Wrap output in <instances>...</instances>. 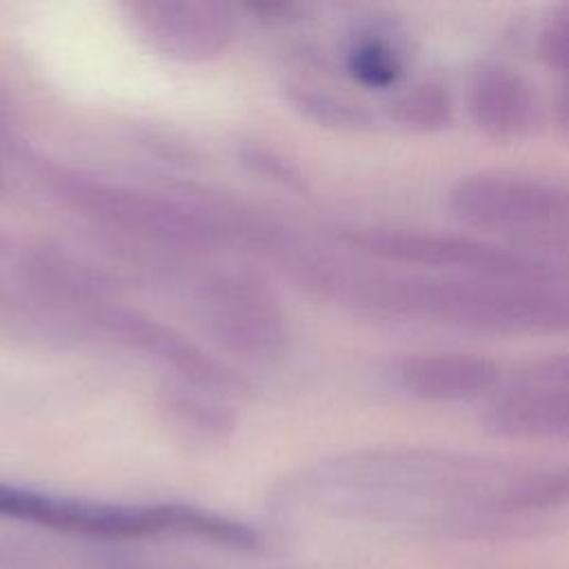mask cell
I'll list each match as a JSON object with an SVG mask.
<instances>
[{"mask_svg":"<svg viewBox=\"0 0 569 569\" xmlns=\"http://www.w3.org/2000/svg\"><path fill=\"white\" fill-rule=\"evenodd\" d=\"M345 69L360 87L391 89L402 80L407 58L387 31L362 29L345 49Z\"/></svg>","mask_w":569,"mask_h":569,"instance_id":"obj_13","label":"cell"},{"mask_svg":"<svg viewBox=\"0 0 569 569\" xmlns=\"http://www.w3.org/2000/svg\"><path fill=\"white\" fill-rule=\"evenodd\" d=\"M569 500V465L540 469L509 482L491 498V507L500 511L545 509Z\"/></svg>","mask_w":569,"mask_h":569,"instance_id":"obj_16","label":"cell"},{"mask_svg":"<svg viewBox=\"0 0 569 569\" xmlns=\"http://www.w3.org/2000/svg\"><path fill=\"white\" fill-rule=\"evenodd\" d=\"M482 425L511 440H569V385L513 382L489 400Z\"/></svg>","mask_w":569,"mask_h":569,"instance_id":"obj_11","label":"cell"},{"mask_svg":"<svg viewBox=\"0 0 569 569\" xmlns=\"http://www.w3.org/2000/svg\"><path fill=\"white\" fill-rule=\"evenodd\" d=\"M160 413L173 433L204 447L227 442L238 427L229 398L173 380L160 391Z\"/></svg>","mask_w":569,"mask_h":569,"instance_id":"obj_12","label":"cell"},{"mask_svg":"<svg viewBox=\"0 0 569 569\" xmlns=\"http://www.w3.org/2000/svg\"><path fill=\"white\" fill-rule=\"evenodd\" d=\"M465 104L476 129L496 142L520 140L536 122L531 84L518 69L502 62H485L471 71Z\"/></svg>","mask_w":569,"mask_h":569,"instance_id":"obj_9","label":"cell"},{"mask_svg":"<svg viewBox=\"0 0 569 569\" xmlns=\"http://www.w3.org/2000/svg\"><path fill=\"white\" fill-rule=\"evenodd\" d=\"M513 382H558L569 385V353H553L531 360L516 373Z\"/></svg>","mask_w":569,"mask_h":569,"instance_id":"obj_19","label":"cell"},{"mask_svg":"<svg viewBox=\"0 0 569 569\" xmlns=\"http://www.w3.org/2000/svg\"><path fill=\"white\" fill-rule=\"evenodd\" d=\"M393 122L413 131H440L453 120V96L438 80H422L407 87L389 102Z\"/></svg>","mask_w":569,"mask_h":569,"instance_id":"obj_14","label":"cell"},{"mask_svg":"<svg viewBox=\"0 0 569 569\" xmlns=\"http://www.w3.org/2000/svg\"><path fill=\"white\" fill-rule=\"evenodd\" d=\"M284 93L305 118L325 127L362 129L371 120L362 104L313 82L293 80L284 87Z\"/></svg>","mask_w":569,"mask_h":569,"instance_id":"obj_15","label":"cell"},{"mask_svg":"<svg viewBox=\"0 0 569 569\" xmlns=\"http://www.w3.org/2000/svg\"><path fill=\"white\" fill-rule=\"evenodd\" d=\"M556 120H558L560 131L569 138V78L562 84V91H560L558 102H556Z\"/></svg>","mask_w":569,"mask_h":569,"instance_id":"obj_20","label":"cell"},{"mask_svg":"<svg viewBox=\"0 0 569 569\" xmlns=\"http://www.w3.org/2000/svg\"><path fill=\"white\" fill-rule=\"evenodd\" d=\"M0 518L91 540L196 538L231 549H256L260 536L247 522L184 502H107L60 496L0 480Z\"/></svg>","mask_w":569,"mask_h":569,"instance_id":"obj_2","label":"cell"},{"mask_svg":"<svg viewBox=\"0 0 569 569\" xmlns=\"http://www.w3.org/2000/svg\"><path fill=\"white\" fill-rule=\"evenodd\" d=\"M193 311L209 340L224 353L269 362L289 347V318L273 284L249 267L202 273L193 289Z\"/></svg>","mask_w":569,"mask_h":569,"instance_id":"obj_5","label":"cell"},{"mask_svg":"<svg viewBox=\"0 0 569 569\" xmlns=\"http://www.w3.org/2000/svg\"><path fill=\"white\" fill-rule=\"evenodd\" d=\"M89 318L118 345L158 362L173 382L213 391L229 400L249 389L247 380L233 367L142 311L104 302Z\"/></svg>","mask_w":569,"mask_h":569,"instance_id":"obj_8","label":"cell"},{"mask_svg":"<svg viewBox=\"0 0 569 569\" xmlns=\"http://www.w3.org/2000/svg\"><path fill=\"white\" fill-rule=\"evenodd\" d=\"M124 13L147 49L182 64L220 60L240 33V9L222 0H133Z\"/></svg>","mask_w":569,"mask_h":569,"instance_id":"obj_7","label":"cell"},{"mask_svg":"<svg viewBox=\"0 0 569 569\" xmlns=\"http://www.w3.org/2000/svg\"><path fill=\"white\" fill-rule=\"evenodd\" d=\"M447 207L465 224L485 231L551 236L569 227V189L518 173L465 176L447 191Z\"/></svg>","mask_w":569,"mask_h":569,"instance_id":"obj_6","label":"cell"},{"mask_svg":"<svg viewBox=\"0 0 569 569\" xmlns=\"http://www.w3.org/2000/svg\"><path fill=\"white\" fill-rule=\"evenodd\" d=\"M47 182L64 207L107 231L176 251L224 244L202 200L187 189L173 196L76 169H56Z\"/></svg>","mask_w":569,"mask_h":569,"instance_id":"obj_3","label":"cell"},{"mask_svg":"<svg viewBox=\"0 0 569 569\" xmlns=\"http://www.w3.org/2000/svg\"><path fill=\"white\" fill-rule=\"evenodd\" d=\"M538 56L551 69L569 78V4L560 7L538 36Z\"/></svg>","mask_w":569,"mask_h":569,"instance_id":"obj_17","label":"cell"},{"mask_svg":"<svg viewBox=\"0 0 569 569\" xmlns=\"http://www.w3.org/2000/svg\"><path fill=\"white\" fill-rule=\"evenodd\" d=\"M342 238L358 251L425 273L471 276L520 282H560L562 271L551 262L489 240L411 227H349Z\"/></svg>","mask_w":569,"mask_h":569,"instance_id":"obj_4","label":"cell"},{"mask_svg":"<svg viewBox=\"0 0 569 569\" xmlns=\"http://www.w3.org/2000/svg\"><path fill=\"white\" fill-rule=\"evenodd\" d=\"M242 162L251 171H256L262 178L273 180L278 184H287V187H298L300 184V176H298L296 167L287 158L273 153L271 149L249 147V149L242 151Z\"/></svg>","mask_w":569,"mask_h":569,"instance_id":"obj_18","label":"cell"},{"mask_svg":"<svg viewBox=\"0 0 569 569\" xmlns=\"http://www.w3.org/2000/svg\"><path fill=\"white\" fill-rule=\"evenodd\" d=\"M500 365L482 353L427 351L411 353L396 365V382L402 391L427 402H458L493 391L500 382Z\"/></svg>","mask_w":569,"mask_h":569,"instance_id":"obj_10","label":"cell"},{"mask_svg":"<svg viewBox=\"0 0 569 569\" xmlns=\"http://www.w3.org/2000/svg\"><path fill=\"white\" fill-rule=\"evenodd\" d=\"M340 305L369 316L478 333H569V289L560 282L393 271L351 260Z\"/></svg>","mask_w":569,"mask_h":569,"instance_id":"obj_1","label":"cell"}]
</instances>
